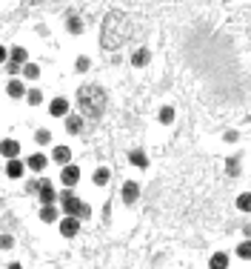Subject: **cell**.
<instances>
[{
    "label": "cell",
    "mask_w": 251,
    "mask_h": 269,
    "mask_svg": "<svg viewBox=\"0 0 251 269\" xmlns=\"http://www.w3.org/2000/svg\"><path fill=\"white\" fill-rule=\"evenodd\" d=\"M129 34H132L129 32V17L123 12H109L100 29V46L103 49H120Z\"/></svg>",
    "instance_id": "cell-1"
},
{
    "label": "cell",
    "mask_w": 251,
    "mask_h": 269,
    "mask_svg": "<svg viewBox=\"0 0 251 269\" xmlns=\"http://www.w3.org/2000/svg\"><path fill=\"white\" fill-rule=\"evenodd\" d=\"M77 109L86 118H100L106 109V92L97 83H86L77 89Z\"/></svg>",
    "instance_id": "cell-2"
},
{
    "label": "cell",
    "mask_w": 251,
    "mask_h": 269,
    "mask_svg": "<svg viewBox=\"0 0 251 269\" xmlns=\"http://www.w3.org/2000/svg\"><path fill=\"white\" fill-rule=\"evenodd\" d=\"M60 212H66V215H77L80 220H86L89 215H91V209H89V203H83L74 192H71V186H66L60 195Z\"/></svg>",
    "instance_id": "cell-3"
},
{
    "label": "cell",
    "mask_w": 251,
    "mask_h": 269,
    "mask_svg": "<svg viewBox=\"0 0 251 269\" xmlns=\"http://www.w3.org/2000/svg\"><path fill=\"white\" fill-rule=\"evenodd\" d=\"M80 232V218L77 215H66V218H60V235L63 238H74Z\"/></svg>",
    "instance_id": "cell-4"
},
{
    "label": "cell",
    "mask_w": 251,
    "mask_h": 269,
    "mask_svg": "<svg viewBox=\"0 0 251 269\" xmlns=\"http://www.w3.org/2000/svg\"><path fill=\"white\" fill-rule=\"evenodd\" d=\"M37 198H40V203H57V189H54V184L51 181H40V189H37Z\"/></svg>",
    "instance_id": "cell-5"
},
{
    "label": "cell",
    "mask_w": 251,
    "mask_h": 269,
    "mask_svg": "<svg viewBox=\"0 0 251 269\" xmlns=\"http://www.w3.org/2000/svg\"><path fill=\"white\" fill-rule=\"evenodd\" d=\"M23 172H26V163H23L20 158H9V161H6V175H9L12 181L23 178Z\"/></svg>",
    "instance_id": "cell-6"
},
{
    "label": "cell",
    "mask_w": 251,
    "mask_h": 269,
    "mask_svg": "<svg viewBox=\"0 0 251 269\" xmlns=\"http://www.w3.org/2000/svg\"><path fill=\"white\" fill-rule=\"evenodd\" d=\"M46 163H49V158H46L43 152H32V155H29V161H26V169H32V172H43Z\"/></svg>",
    "instance_id": "cell-7"
},
{
    "label": "cell",
    "mask_w": 251,
    "mask_h": 269,
    "mask_svg": "<svg viewBox=\"0 0 251 269\" xmlns=\"http://www.w3.org/2000/svg\"><path fill=\"white\" fill-rule=\"evenodd\" d=\"M120 198H123V203H134L137 198H140V186L134 184V181H126V184H123V192H120Z\"/></svg>",
    "instance_id": "cell-8"
},
{
    "label": "cell",
    "mask_w": 251,
    "mask_h": 269,
    "mask_svg": "<svg viewBox=\"0 0 251 269\" xmlns=\"http://www.w3.org/2000/svg\"><path fill=\"white\" fill-rule=\"evenodd\" d=\"M60 181H63L66 186H77V181H80V166L66 163V166H63V175H60Z\"/></svg>",
    "instance_id": "cell-9"
},
{
    "label": "cell",
    "mask_w": 251,
    "mask_h": 269,
    "mask_svg": "<svg viewBox=\"0 0 251 269\" xmlns=\"http://www.w3.org/2000/svg\"><path fill=\"white\" fill-rule=\"evenodd\" d=\"M0 155L9 161V158H17L20 155V143L17 140H12V137H6V140H0Z\"/></svg>",
    "instance_id": "cell-10"
},
{
    "label": "cell",
    "mask_w": 251,
    "mask_h": 269,
    "mask_svg": "<svg viewBox=\"0 0 251 269\" xmlns=\"http://www.w3.org/2000/svg\"><path fill=\"white\" fill-rule=\"evenodd\" d=\"M6 92H9V98H26V86H23V81H20V78H9Z\"/></svg>",
    "instance_id": "cell-11"
},
{
    "label": "cell",
    "mask_w": 251,
    "mask_h": 269,
    "mask_svg": "<svg viewBox=\"0 0 251 269\" xmlns=\"http://www.w3.org/2000/svg\"><path fill=\"white\" fill-rule=\"evenodd\" d=\"M49 112L54 115V118H66L68 115V101L66 98H54V101L49 103Z\"/></svg>",
    "instance_id": "cell-12"
},
{
    "label": "cell",
    "mask_w": 251,
    "mask_h": 269,
    "mask_svg": "<svg viewBox=\"0 0 251 269\" xmlns=\"http://www.w3.org/2000/svg\"><path fill=\"white\" fill-rule=\"evenodd\" d=\"M51 161H54V163H60V166L71 163V149H68V146H54V152H51Z\"/></svg>",
    "instance_id": "cell-13"
},
{
    "label": "cell",
    "mask_w": 251,
    "mask_h": 269,
    "mask_svg": "<svg viewBox=\"0 0 251 269\" xmlns=\"http://www.w3.org/2000/svg\"><path fill=\"white\" fill-rule=\"evenodd\" d=\"M129 163L137 169H149V158H146V152L143 149H134L132 155H129Z\"/></svg>",
    "instance_id": "cell-14"
},
{
    "label": "cell",
    "mask_w": 251,
    "mask_h": 269,
    "mask_svg": "<svg viewBox=\"0 0 251 269\" xmlns=\"http://www.w3.org/2000/svg\"><path fill=\"white\" fill-rule=\"evenodd\" d=\"M40 220H43V223H54V220H57V206H54V203H43V206H40Z\"/></svg>",
    "instance_id": "cell-15"
},
{
    "label": "cell",
    "mask_w": 251,
    "mask_h": 269,
    "mask_svg": "<svg viewBox=\"0 0 251 269\" xmlns=\"http://www.w3.org/2000/svg\"><path fill=\"white\" fill-rule=\"evenodd\" d=\"M149 60H151V52H149V49H137V52L132 54V63H134L137 69L149 66Z\"/></svg>",
    "instance_id": "cell-16"
},
{
    "label": "cell",
    "mask_w": 251,
    "mask_h": 269,
    "mask_svg": "<svg viewBox=\"0 0 251 269\" xmlns=\"http://www.w3.org/2000/svg\"><path fill=\"white\" fill-rule=\"evenodd\" d=\"M66 132L68 134H80L83 132V120H80V115H68L66 118Z\"/></svg>",
    "instance_id": "cell-17"
},
{
    "label": "cell",
    "mask_w": 251,
    "mask_h": 269,
    "mask_svg": "<svg viewBox=\"0 0 251 269\" xmlns=\"http://www.w3.org/2000/svg\"><path fill=\"white\" fill-rule=\"evenodd\" d=\"M91 181H94V186H106L109 181H112V172L106 166H100V169H94V175H91Z\"/></svg>",
    "instance_id": "cell-18"
},
{
    "label": "cell",
    "mask_w": 251,
    "mask_h": 269,
    "mask_svg": "<svg viewBox=\"0 0 251 269\" xmlns=\"http://www.w3.org/2000/svg\"><path fill=\"white\" fill-rule=\"evenodd\" d=\"M20 75H23L26 81H37V78H40V66H37V63H23V66H20Z\"/></svg>",
    "instance_id": "cell-19"
},
{
    "label": "cell",
    "mask_w": 251,
    "mask_h": 269,
    "mask_svg": "<svg viewBox=\"0 0 251 269\" xmlns=\"http://www.w3.org/2000/svg\"><path fill=\"white\" fill-rule=\"evenodd\" d=\"M66 29H68V34H83V20L77 15H71L66 20Z\"/></svg>",
    "instance_id": "cell-20"
},
{
    "label": "cell",
    "mask_w": 251,
    "mask_h": 269,
    "mask_svg": "<svg viewBox=\"0 0 251 269\" xmlns=\"http://www.w3.org/2000/svg\"><path fill=\"white\" fill-rule=\"evenodd\" d=\"M9 60H15V63H20V66H23V63H29V52L23 49V46H15V49H12V54H9Z\"/></svg>",
    "instance_id": "cell-21"
},
{
    "label": "cell",
    "mask_w": 251,
    "mask_h": 269,
    "mask_svg": "<svg viewBox=\"0 0 251 269\" xmlns=\"http://www.w3.org/2000/svg\"><path fill=\"white\" fill-rule=\"evenodd\" d=\"M26 103L29 106H40L43 103V92L40 89H26Z\"/></svg>",
    "instance_id": "cell-22"
},
{
    "label": "cell",
    "mask_w": 251,
    "mask_h": 269,
    "mask_svg": "<svg viewBox=\"0 0 251 269\" xmlns=\"http://www.w3.org/2000/svg\"><path fill=\"white\" fill-rule=\"evenodd\" d=\"M208 267H214V269H226V267H228V255H223V252L211 255V261H208Z\"/></svg>",
    "instance_id": "cell-23"
},
{
    "label": "cell",
    "mask_w": 251,
    "mask_h": 269,
    "mask_svg": "<svg viewBox=\"0 0 251 269\" xmlns=\"http://www.w3.org/2000/svg\"><path fill=\"white\" fill-rule=\"evenodd\" d=\"M157 118H160V123H163V126H171V123H174V109H171V106H163Z\"/></svg>",
    "instance_id": "cell-24"
},
{
    "label": "cell",
    "mask_w": 251,
    "mask_h": 269,
    "mask_svg": "<svg viewBox=\"0 0 251 269\" xmlns=\"http://www.w3.org/2000/svg\"><path fill=\"white\" fill-rule=\"evenodd\" d=\"M226 175H228V178H237V175H240V161H237V158H228V161H226Z\"/></svg>",
    "instance_id": "cell-25"
},
{
    "label": "cell",
    "mask_w": 251,
    "mask_h": 269,
    "mask_svg": "<svg viewBox=\"0 0 251 269\" xmlns=\"http://www.w3.org/2000/svg\"><path fill=\"white\" fill-rule=\"evenodd\" d=\"M237 209H240V212H251V192H243V195L237 198Z\"/></svg>",
    "instance_id": "cell-26"
},
{
    "label": "cell",
    "mask_w": 251,
    "mask_h": 269,
    "mask_svg": "<svg viewBox=\"0 0 251 269\" xmlns=\"http://www.w3.org/2000/svg\"><path fill=\"white\" fill-rule=\"evenodd\" d=\"M34 140H37L40 146H43V143H51V132L49 129H37V132H34Z\"/></svg>",
    "instance_id": "cell-27"
},
{
    "label": "cell",
    "mask_w": 251,
    "mask_h": 269,
    "mask_svg": "<svg viewBox=\"0 0 251 269\" xmlns=\"http://www.w3.org/2000/svg\"><path fill=\"white\" fill-rule=\"evenodd\" d=\"M237 255H240V258H251V241L237 243Z\"/></svg>",
    "instance_id": "cell-28"
},
{
    "label": "cell",
    "mask_w": 251,
    "mask_h": 269,
    "mask_svg": "<svg viewBox=\"0 0 251 269\" xmlns=\"http://www.w3.org/2000/svg\"><path fill=\"white\" fill-rule=\"evenodd\" d=\"M74 69H77V72H86V69H89V57H77V60H74Z\"/></svg>",
    "instance_id": "cell-29"
},
{
    "label": "cell",
    "mask_w": 251,
    "mask_h": 269,
    "mask_svg": "<svg viewBox=\"0 0 251 269\" xmlns=\"http://www.w3.org/2000/svg\"><path fill=\"white\" fill-rule=\"evenodd\" d=\"M0 246H3V249H12V246H15V238H0Z\"/></svg>",
    "instance_id": "cell-30"
},
{
    "label": "cell",
    "mask_w": 251,
    "mask_h": 269,
    "mask_svg": "<svg viewBox=\"0 0 251 269\" xmlns=\"http://www.w3.org/2000/svg\"><path fill=\"white\" fill-rule=\"evenodd\" d=\"M6 66H9V75H17L20 72V63H15V60H6Z\"/></svg>",
    "instance_id": "cell-31"
},
{
    "label": "cell",
    "mask_w": 251,
    "mask_h": 269,
    "mask_svg": "<svg viewBox=\"0 0 251 269\" xmlns=\"http://www.w3.org/2000/svg\"><path fill=\"white\" fill-rule=\"evenodd\" d=\"M6 60H9V49H6V46H0V63H6Z\"/></svg>",
    "instance_id": "cell-32"
},
{
    "label": "cell",
    "mask_w": 251,
    "mask_h": 269,
    "mask_svg": "<svg viewBox=\"0 0 251 269\" xmlns=\"http://www.w3.org/2000/svg\"><path fill=\"white\" fill-rule=\"evenodd\" d=\"M32 3H37V0H32Z\"/></svg>",
    "instance_id": "cell-33"
},
{
    "label": "cell",
    "mask_w": 251,
    "mask_h": 269,
    "mask_svg": "<svg viewBox=\"0 0 251 269\" xmlns=\"http://www.w3.org/2000/svg\"><path fill=\"white\" fill-rule=\"evenodd\" d=\"M249 120H251V118H249Z\"/></svg>",
    "instance_id": "cell-34"
}]
</instances>
